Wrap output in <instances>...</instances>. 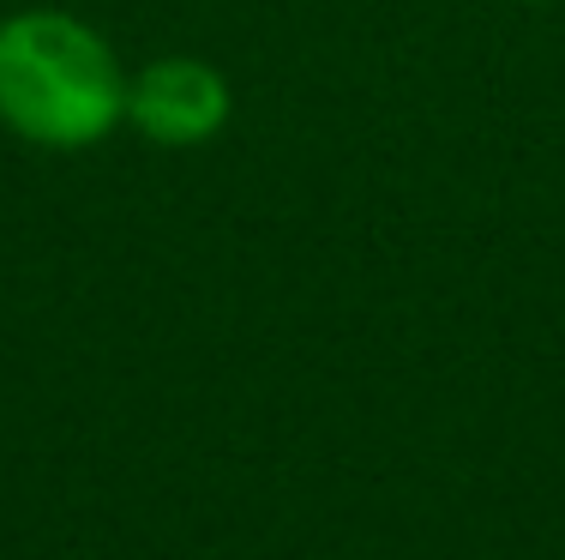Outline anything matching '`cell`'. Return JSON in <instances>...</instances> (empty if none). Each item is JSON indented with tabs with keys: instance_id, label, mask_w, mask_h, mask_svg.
Instances as JSON below:
<instances>
[{
	"instance_id": "obj_1",
	"label": "cell",
	"mask_w": 565,
	"mask_h": 560,
	"mask_svg": "<svg viewBox=\"0 0 565 560\" xmlns=\"http://www.w3.org/2000/svg\"><path fill=\"white\" fill-rule=\"evenodd\" d=\"M127 115V85L90 24L19 12L0 24V121L36 145H90Z\"/></svg>"
},
{
	"instance_id": "obj_2",
	"label": "cell",
	"mask_w": 565,
	"mask_h": 560,
	"mask_svg": "<svg viewBox=\"0 0 565 560\" xmlns=\"http://www.w3.org/2000/svg\"><path fill=\"white\" fill-rule=\"evenodd\" d=\"M127 115L157 145H199L228 121V85L205 61H157L127 91Z\"/></svg>"
}]
</instances>
